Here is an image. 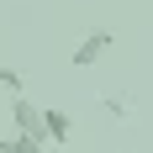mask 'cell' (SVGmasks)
Returning a JSON list of instances; mask_svg holds the SVG:
<instances>
[{
    "mask_svg": "<svg viewBox=\"0 0 153 153\" xmlns=\"http://www.w3.org/2000/svg\"><path fill=\"white\" fill-rule=\"evenodd\" d=\"M111 48H116V32H106V27H90V32H85V37L74 42V53H69V63H74V69H95V63L106 58Z\"/></svg>",
    "mask_w": 153,
    "mask_h": 153,
    "instance_id": "cell-1",
    "label": "cell"
},
{
    "mask_svg": "<svg viewBox=\"0 0 153 153\" xmlns=\"http://www.w3.org/2000/svg\"><path fill=\"white\" fill-rule=\"evenodd\" d=\"M11 127L21 132V137H37V143H48V122H42V106H32L27 95H11ZM53 148V143H48Z\"/></svg>",
    "mask_w": 153,
    "mask_h": 153,
    "instance_id": "cell-2",
    "label": "cell"
},
{
    "mask_svg": "<svg viewBox=\"0 0 153 153\" xmlns=\"http://www.w3.org/2000/svg\"><path fill=\"white\" fill-rule=\"evenodd\" d=\"M42 122H48V143H69V137H74V122H69L63 111L42 106Z\"/></svg>",
    "mask_w": 153,
    "mask_h": 153,
    "instance_id": "cell-3",
    "label": "cell"
},
{
    "mask_svg": "<svg viewBox=\"0 0 153 153\" xmlns=\"http://www.w3.org/2000/svg\"><path fill=\"white\" fill-rule=\"evenodd\" d=\"M0 153H48V143H37V137H21V132H11V137H0Z\"/></svg>",
    "mask_w": 153,
    "mask_h": 153,
    "instance_id": "cell-4",
    "label": "cell"
},
{
    "mask_svg": "<svg viewBox=\"0 0 153 153\" xmlns=\"http://www.w3.org/2000/svg\"><path fill=\"white\" fill-rule=\"evenodd\" d=\"M0 90H5V95H27V74L11 69V63H0Z\"/></svg>",
    "mask_w": 153,
    "mask_h": 153,
    "instance_id": "cell-5",
    "label": "cell"
},
{
    "mask_svg": "<svg viewBox=\"0 0 153 153\" xmlns=\"http://www.w3.org/2000/svg\"><path fill=\"white\" fill-rule=\"evenodd\" d=\"M106 111H111V116H116V122H127V116H132V111H127V100H116V95H111V100H106Z\"/></svg>",
    "mask_w": 153,
    "mask_h": 153,
    "instance_id": "cell-6",
    "label": "cell"
}]
</instances>
